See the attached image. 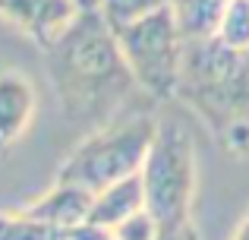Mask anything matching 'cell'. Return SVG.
I'll return each instance as SVG.
<instances>
[{"label":"cell","instance_id":"6","mask_svg":"<svg viewBox=\"0 0 249 240\" xmlns=\"http://www.w3.org/2000/svg\"><path fill=\"white\" fill-rule=\"evenodd\" d=\"M76 0H0V16L48 54L79 16Z\"/></svg>","mask_w":249,"mask_h":240},{"label":"cell","instance_id":"13","mask_svg":"<svg viewBox=\"0 0 249 240\" xmlns=\"http://www.w3.org/2000/svg\"><path fill=\"white\" fill-rule=\"evenodd\" d=\"M218 38L233 51H249V0H231L221 16Z\"/></svg>","mask_w":249,"mask_h":240},{"label":"cell","instance_id":"8","mask_svg":"<svg viewBox=\"0 0 249 240\" xmlns=\"http://www.w3.org/2000/svg\"><path fill=\"white\" fill-rule=\"evenodd\" d=\"M91 203H95V193L57 180L44 196H38L35 203L25 205V212L41 218V222H48V224H54V228H60V231H67V228H76V224L89 222Z\"/></svg>","mask_w":249,"mask_h":240},{"label":"cell","instance_id":"10","mask_svg":"<svg viewBox=\"0 0 249 240\" xmlns=\"http://www.w3.org/2000/svg\"><path fill=\"white\" fill-rule=\"evenodd\" d=\"M231 0H167V10L180 29L183 41H202L218 35L221 16Z\"/></svg>","mask_w":249,"mask_h":240},{"label":"cell","instance_id":"12","mask_svg":"<svg viewBox=\"0 0 249 240\" xmlns=\"http://www.w3.org/2000/svg\"><path fill=\"white\" fill-rule=\"evenodd\" d=\"M161 6H167V0H98L95 10L104 16V22H107L110 29L120 32V29H126V25L158 13Z\"/></svg>","mask_w":249,"mask_h":240},{"label":"cell","instance_id":"11","mask_svg":"<svg viewBox=\"0 0 249 240\" xmlns=\"http://www.w3.org/2000/svg\"><path fill=\"white\" fill-rule=\"evenodd\" d=\"M0 240H63V231L29 215L25 209H16L0 212Z\"/></svg>","mask_w":249,"mask_h":240},{"label":"cell","instance_id":"2","mask_svg":"<svg viewBox=\"0 0 249 240\" xmlns=\"http://www.w3.org/2000/svg\"><path fill=\"white\" fill-rule=\"evenodd\" d=\"M237 155L249 152V51H233L218 35L183 44L177 95Z\"/></svg>","mask_w":249,"mask_h":240},{"label":"cell","instance_id":"7","mask_svg":"<svg viewBox=\"0 0 249 240\" xmlns=\"http://www.w3.org/2000/svg\"><path fill=\"white\" fill-rule=\"evenodd\" d=\"M35 117V86L19 70H0V155L29 129Z\"/></svg>","mask_w":249,"mask_h":240},{"label":"cell","instance_id":"4","mask_svg":"<svg viewBox=\"0 0 249 240\" xmlns=\"http://www.w3.org/2000/svg\"><path fill=\"white\" fill-rule=\"evenodd\" d=\"M139 177L145 190V209L155 215L161 231L193 222L196 146L186 127H180L177 120L158 123Z\"/></svg>","mask_w":249,"mask_h":240},{"label":"cell","instance_id":"17","mask_svg":"<svg viewBox=\"0 0 249 240\" xmlns=\"http://www.w3.org/2000/svg\"><path fill=\"white\" fill-rule=\"evenodd\" d=\"M76 6H79V10H95L98 0H76Z\"/></svg>","mask_w":249,"mask_h":240},{"label":"cell","instance_id":"5","mask_svg":"<svg viewBox=\"0 0 249 240\" xmlns=\"http://www.w3.org/2000/svg\"><path fill=\"white\" fill-rule=\"evenodd\" d=\"M117 41H120L123 60H126L129 73H133L136 86L158 101L174 98L177 82H180V67H183V44L186 41H183L167 6H161L158 13L126 25V29H120Z\"/></svg>","mask_w":249,"mask_h":240},{"label":"cell","instance_id":"1","mask_svg":"<svg viewBox=\"0 0 249 240\" xmlns=\"http://www.w3.org/2000/svg\"><path fill=\"white\" fill-rule=\"evenodd\" d=\"M48 76L70 120L104 123L136 92L117 32L98 10H82L48 51Z\"/></svg>","mask_w":249,"mask_h":240},{"label":"cell","instance_id":"16","mask_svg":"<svg viewBox=\"0 0 249 240\" xmlns=\"http://www.w3.org/2000/svg\"><path fill=\"white\" fill-rule=\"evenodd\" d=\"M231 240H249V215L237 224V231H233V237H231Z\"/></svg>","mask_w":249,"mask_h":240},{"label":"cell","instance_id":"9","mask_svg":"<svg viewBox=\"0 0 249 240\" xmlns=\"http://www.w3.org/2000/svg\"><path fill=\"white\" fill-rule=\"evenodd\" d=\"M142 209H145V190H142V177L133 174V177L117 180V184L104 186L101 193H95L89 222L98 224V228L114 231L120 222H126L129 215H136Z\"/></svg>","mask_w":249,"mask_h":240},{"label":"cell","instance_id":"15","mask_svg":"<svg viewBox=\"0 0 249 240\" xmlns=\"http://www.w3.org/2000/svg\"><path fill=\"white\" fill-rule=\"evenodd\" d=\"M158 240H202L199 237V231H196V224L193 222H186V224H180V228H167V231H161V237Z\"/></svg>","mask_w":249,"mask_h":240},{"label":"cell","instance_id":"14","mask_svg":"<svg viewBox=\"0 0 249 240\" xmlns=\"http://www.w3.org/2000/svg\"><path fill=\"white\" fill-rule=\"evenodd\" d=\"M114 240H158L161 237V224L155 222V215L148 209L129 215L126 222H120L114 231H110Z\"/></svg>","mask_w":249,"mask_h":240},{"label":"cell","instance_id":"3","mask_svg":"<svg viewBox=\"0 0 249 240\" xmlns=\"http://www.w3.org/2000/svg\"><path fill=\"white\" fill-rule=\"evenodd\" d=\"M155 129H158V120L145 117V114L95 129L63 161L57 180L60 184L82 186L89 193H101L104 186L117 184V180L133 177L145 165V155L152 148Z\"/></svg>","mask_w":249,"mask_h":240}]
</instances>
